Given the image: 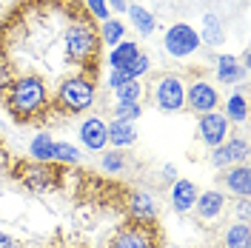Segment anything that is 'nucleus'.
Listing matches in <instances>:
<instances>
[{
  "mask_svg": "<svg viewBox=\"0 0 251 248\" xmlns=\"http://www.w3.org/2000/svg\"><path fill=\"white\" fill-rule=\"evenodd\" d=\"M188 106L194 111L208 114V111L217 106V89L208 86V83H194V86L188 89Z\"/></svg>",
  "mask_w": 251,
  "mask_h": 248,
  "instance_id": "nucleus-8",
  "label": "nucleus"
},
{
  "mask_svg": "<svg viewBox=\"0 0 251 248\" xmlns=\"http://www.w3.org/2000/svg\"><path fill=\"white\" fill-rule=\"evenodd\" d=\"M137 54H140V51H137L134 43H117L114 51H111V66H114V69H126V66L134 60Z\"/></svg>",
  "mask_w": 251,
  "mask_h": 248,
  "instance_id": "nucleus-16",
  "label": "nucleus"
},
{
  "mask_svg": "<svg viewBox=\"0 0 251 248\" xmlns=\"http://www.w3.org/2000/svg\"><path fill=\"white\" fill-rule=\"evenodd\" d=\"M126 12H128V17L134 20V29L140 31V34H151V31H154V17L149 15L143 6H128Z\"/></svg>",
  "mask_w": 251,
  "mask_h": 248,
  "instance_id": "nucleus-15",
  "label": "nucleus"
},
{
  "mask_svg": "<svg viewBox=\"0 0 251 248\" xmlns=\"http://www.w3.org/2000/svg\"><path fill=\"white\" fill-rule=\"evenodd\" d=\"M203 40H205V43H211V46L223 40V29H220V20L214 15H208L203 20Z\"/></svg>",
  "mask_w": 251,
  "mask_h": 248,
  "instance_id": "nucleus-22",
  "label": "nucleus"
},
{
  "mask_svg": "<svg viewBox=\"0 0 251 248\" xmlns=\"http://www.w3.org/2000/svg\"><path fill=\"white\" fill-rule=\"evenodd\" d=\"M251 174H249V166L243 163V166H237V169H231L228 174H226V186L231 188L234 194H240V197H249L251 191Z\"/></svg>",
  "mask_w": 251,
  "mask_h": 248,
  "instance_id": "nucleus-12",
  "label": "nucleus"
},
{
  "mask_svg": "<svg viewBox=\"0 0 251 248\" xmlns=\"http://www.w3.org/2000/svg\"><path fill=\"white\" fill-rule=\"evenodd\" d=\"M237 211H240V217H243V223L249 220V200H246V197H243V202H240V208H237Z\"/></svg>",
  "mask_w": 251,
  "mask_h": 248,
  "instance_id": "nucleus-31",
  "label": "nucleus"
},
{
  "mask_svg": "<svg viewBox=\"0 0 251 248\" xmlns=\"http://www.w3.org/2000/svg\"><path fill=\"white\" fill-rule=\"evenodd\" d=\"M200 134L208 146H220L226 134H228V123H226V117L223 114H203V120H200Z\"/></svg>",
  "mask_w": 251,
  "mask_h": 248,
  "instance_id": "nucleus-7",
  "label": "nucleus"
},
{
  "mask_svg": "<svg viewBox=\"0 0 251 248\" xmlns=\"http://www.w3.org/2000/svg\"><path fill=\"white\" fill-rule=\"evenodd\" d=\"M51 149H54V143L49 140V134H37L31 140V157H37V160H51Z\"/></svg>",
  "mask_w": 251,
  "mask_h": 248,
  "instance_id": "nucleus-21",
  "label": "nucleus"
},
{
  "mask_svg": "<svg viewBox=\"0 0 251 248\" xmlns=\"http://www.w3.org/2000/svg\"><path fill=\"white\" fill-rule=\"evenodd\" d=\"M131 211L143 220H154V202H151V197L149 194H134L131 197Z\"/></svg>",
  "mask_w": 251,
  "mask_h": 248,
  "instance_id": "nucleus-19",
  "label": "nucleus"
},
{
  "mask_svg": "<svg viewBox=\"0 0 251 248\" xmlns=\"http://www.w3.org/2000/svg\"><path fill=\"white\" fill-rule=\"evenodd\" d=\"M146 69H149V57H146V54H137V57H134V60H131V63H128V66L123 69V72H126V74H128L131 80H134L137 74H143Z\"/></svg>",
  "mask_w": 251,
  "mask_h": 248,
  "instance_id": "nucleus-27",
  "label": "nucleus"
},
{
  "mask_svg": "<svg viewBox=\"0 0 251 248\" xmlns=\"http://www.w3.org/2000/svg\"><path fill=\"white\" fill-rule=\"evenodd\" d=\"M106 131H109V140L114 146H128V143H134V125L126 123V120H114L111 125H106Z\"/></svg>",
  "mask_w": 251,
  "mask_h": 248,
  "instance_id": "nucleus-14",
  "label": "nucleus"
},
{
  "mask_svg": "<svg viewBox=\"0 0 251 248\" xmlns=\"http://www.w3.org/2000/svg\"><path fill=\"white\" fill-rule=\"evenodd\" d=\"M103 169H106V171H120V169H123L120 154H106V157H103Z\"/></svg>",
  "mask_w": 251,
  "mask_h": 248,
  "instance_id": "nucleus-29",
  "label": "nucleus"
},
{
  "mask_svg": "<svg viewBox=\"0 0 251 248\" xmlns=\"http://www.w3.org/2000/svg\"><path fill=\"white\" fill-rule=\"evenodd\" d=\"M111 248H154V243H151L149 228H143V225H128V228H123V231L114 237Z\"/></svg>",
  "mask_w": 251,
  "mask_h": 248,
  "instance_id": "nucleus-6",
  "label": "nucleus"
},
{
  "mask_svg": "<svg viewBox=\"0 0 251 248\" xmlns=\"http://www.w3.org/2000/svg\"><path fill=\"white\" fill-rule=\"evenodd\" d=\"M143 100V89L137 86V80H128L117 89V103H140Z\"/></svg>",
  "mask_w": 251,
  "mask_h": 248,
  "instance_id": "nucleus-20",
  "label": "nucleus"
},
{
  "mask_svg": "<svg viewBox=\"0 0 251 248\" xmlns=\"http://www.w3.org/2000/svg\"><path fill=\"white\" fill-rule=\"evenodd\" d=\"M228 117L231 120H246V97L243 94L228 97Z\"/></svg>",
  "mask_w": 251,
  "mask_h": 248,
  "instance_id": "nucleus-25",
  "label": "nucleus"
},
{
  "mask_svg": "<svg viewBox=\"0 0 251 248\" xmlns=\"http://www.w3.org/2000/svg\"><path fill=\"white\" fill-rule=\"evenodd\" d=\"M217 77L223 80V83H234V80L240 77V66H237V60L231 54H223L217 60Z\"/></svg>",
  "mask_w": 251,
  "mask_h": 248,
  "instance_id": "nucleus-18",
  "label": "nucleus"
},
{
  "mask_svg": "<svg viewBox=\"0 0 251 248\" xmlns=\"http://www.w3.org/2000/svg\"><path fill=\"white\" fill-rule=\"evenodd\" d=\"M226 246H228V248H249V246H251L249 223L231 225V228H228V234H226Z\"/></svg>",
  "mask_w": 251,
  "mask_h": 248,
  "instance_id": "nucleus-17",
  "label": "nucleus"
},
{
  "mask_svg": "<svg viewBox=\"0 0 251 248\" xmlns=\"http://www.w3.org/2000/svg\"><path fill=\"white\" fill-rule=\"evenodd\" d=\"M157 103L163 111H177L183 109L186 103V92H183V83L177 77H163L157 83Z\"/></svg>",
  "mask_w": 251,
  "mask_h": 248,
  "instance_id": "nucleus-5",
  "label": "nucleus"
},
{
  "mask_svg": "<svg viewBox=\"0 0 251 248\" xmlns=\"http://www.w3.org/2000/svg\"><path fill=\"white\" fill-rule=\"evenodd\" d=\"M80 140L86 143V149H92V151H100V149L109 143V131H106L103 120H97V117L86 120V123L80 125Z\"/></svg>",
  "mask_w": 251,
  "mask_h": 248,
  "instance_id": "nucleus-9",
  "label": "nucleus"
},
{
  "mask_svg": "<svg viewBox=\"0 0 251 248\" xmlns=\"http://www.w3.org/2000/svg\"><path fill=\"white\" fill-rule=\"evenodd\" d=\"M194 205H197V211H200V217H203V220H214L220 211H223L226 200H223V194H220V191H205L203 197H197V200H194Z\"/></svg>",
  "mask_w": 251,
  "mask_h": 248,
  "instance_id": "nucleus-11",
  "label": "nucleus"
},
{
  "mask_svg": "<svg viewBox=\"0 0 251 248\" xmlns=\"http://www.w3.org/2000/svg\"><path fill=\"white\" fill-rule=\"evenodd\" d=\"M51 157H54V160H63V163H75L80 154H77V149H75L72 143H54Z\"/></svg>",
  "mask_w": 251,
  "mask_h": 248,
  "instance_id": "nucleus-23",
  "label": "nucleus"
},
{
  "mask_svg": "<svg viewBox=\"0 0 251 248\" xmlns=\"http://www.w3.org/2000/svg\"><path fill=\"white\" fill-rule=\"evenodd\" d=\"M94 100V86L83 77H72L60 86V106L66 111H83Z\"/></svg>",
  "mask_w": 251,
  "mask_h": 248,
  "instance_id": "nucleus-3",
  "label": "nucleus"
},
{
  "mask_svg": "<svg viewBox=\"0 0 251 248\" xmlns=\"http://www.w3.org/2000/svg\"><path fill=\"white\" fill-rule=\"evenodd\" d=\"M246 157H249V143L246 140H231V143L220 146L211 160H214V166H228V163H243Z\"/></svg>",
  "mask_w": 251,
  "mask_h": 248,
  "instance_id": "nucleus-10",
  "label": "nucleus"
},
{
  "mask_svg": "<svg viewBox=\"0 0 251 248\" xmlns=\"http://www.w3.org/2000/svg\"><path fill=\"white\" fill-rule=\"evenodd\" d=\"M200 46V34L186 26V23H177L166 31V51L172 57H186V54H194Z\"/></svg>",
  "mask_w": 251,
  "mask_h": 248,
  "instance_id": "nucleus-4",
  "label": "nucleus"
},
{
  "mask_svg": "<svg viewBox=\"0 0 251 248\" xmlns=\"http://www.w3.org/2000/svg\"><path fill=\"white\" fill-rule=\"evenodd\" d=\"M0 248H17V243L12 237H6V234H0Z\"/></svg>",
  "mask_w": 251,
  "mask_h": 248,
  "instance_id": "nucleus-30",
  "label": "nucleus"
},
{
  "mask_svg": "<svg viewBox=\"0 0 251 248\" xmlns=\"http://www.w3.org/2000/svg\"><path fill=\"white\" fill-rule=\"evenodd\" d=\"M120 37H123V23H117V20H106V26H103V40L111 43V46H117Z\"/></svg>",
  "mask_w": 251,
  "mask_h": 248,
  "instance_id": "nucleus-24",
  "label": "nucleus"
},
{
  "mask_svg": "<svg viewBox=\"0 0 251 248\" xmlns=\"http://www.w3.org/2000/svg\"><path fill=\"white\" fill-rule=\"evenodd\" d=\"M66 51H69V57L72 60H89L92 54H97V37H94V31L86 26V23H75L72 29L66 31Z\"/></svg>",
  "mask_w": 251,
  "mask_h": 248,
  "instance_id": "nucleus-2",
  "label": "nucleus"
},
{
  "mask_svg": "<svg viewBox=\"0 0 251 248\" xmlns=\"http://www.w3.org/2000/svg\"><path fill=\"white\" fill-rule=\"evenodd\" d=\"M172 200H174V208H177V211H188V208L194 205V200H197L194 183L177 180V183H174V191H172Z\"/></svg>",
  "mask_w": 251,
  "mask_h": 248,
  "instance_id": "nucleus-13",
  "label": "nucleus"
},
{
  "mask_svg": "<svg viewBox=\"0 0 251 248\" xmlns=\"http://www.w3.org/2000/svg\"><path fill=\"white\" fill-rule=\"evenodd\" d=\"M46 103V89H43V80L37 77H23L12 86V97H9V106L17 114H29L37 111Z\"/></svg>",
  "mask_w": 251,
  "mask_h": 248,
  "instance_id": "nucleus-1",
  "label": "nucleus"
},
{
  "mask_svg": "<svg viewBox=\"0 0 251 248\" xmlns=\"http://www.w3.org/2000/svg\"><path fill=\"white\" fill-rule=\"evenodd\" d=\"M111 9H114V12H126L128 6H126V0H111Z\"/></svg>",
  "mask_w": 251,
  "mask_h": 248,
  "instance_id": "nucleus-32",
  "label": "nucleus"
},
{
  "mask_svg": "<svg viewBox=\"0 0 251 248\" xmlns=\"http://www.w3.org/2000/svg\"><path fill=\"white\" fill-rule=\"evenodd\" d=\"M140 117V103H117V120H134Z\"/></svg>",
  "mask_w": 251,
  "mask_h": 248,
  "instance_id": "nucleus-26",
  "label": "nucleus"
},
{
  "mask_svg": "<svg viewBox=\"0 0 251 248\" xmlns=\"http://www.w3.org/2000/svg\"><path fill=\"white\" fill-rule=\"evenodd\" d=\"M89 9H92L94 15L100 17V20H109V9H106V0H89Z\"/></svg>",
  "mask_w": 251,
  "mask_h": 248,
  "instance_id": "nucleus-28",
  "label": "nucleus"
}]
</instances>
